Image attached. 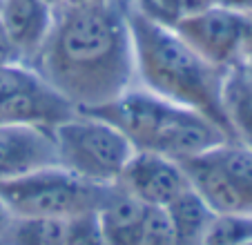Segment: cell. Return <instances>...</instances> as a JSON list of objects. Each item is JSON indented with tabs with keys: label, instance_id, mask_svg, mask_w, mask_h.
Returning a JSON list of instances; mask_svg holds the SVG:
<instances>
[{
	"label": "cell",
	"instance_id": "6da1fadb",
	"mask_svg": "<svg viewBox=\"0 0 252 245\" xmlns=\"http://www.w3.org/2000/svg\"><path fill=\"white\" fill-rule=\"evenodd\" d=\"M32 67L78 112L103 107L136 83L127 0L56 5Z\"/></svg>",
	"mask_w": 252,
	"mask_h": 245
},
{
	"label": "cell",
	"instance_id": "7a4b0ae2",
	"mask_svg": "<svg viewBox=\"0 0 252 245\" xmlns=\"http://www.w3.org/2000/svg\"><path fill=\"white\" fill-rule=\"evenodd\" d=\"M127 18L138 85L174 105L203 114L230 138L221 105L225 69L205 62L174 29L143 16L129 0Z\"/></svg>",
	"mask_w": 252,
	"mask_h": 245
},
{
	"label": "cell",
	"instance_id": "3957f363",
	"mask_svg": "<svg viewBox=\"0 0 252 245\" xmlns=\"http://www.w3.org/2000/svg\"><path fill=\"white\" fill-rule=\"evenodd\" d=\"M58 167L94 185H116L136 147L123 132L87 112L54 127Z\"/></svg>",
	"mask_w": 252,
	"mask_h": 245
},
{
	"label": "cell",
	"instance_id": "277c9868",
	"mask_svg": "<svg viewBox=\"0 0 252 245\" xmlns=\"http://www.w3.org/2000/svg\"><path fill=\"white\" fill-rule=\"evenodd\" d=\"M112 185H94L63 167H47L23 179L0 183V198L18 216L69 218L98 210Z\"/></svg>",
	"mask_w": 252,
	"mask_h": 245
},
{
	"label": "cell",
	"instance_id": "5b68a950",
	"mask_svg": "<svg viewBox=\"0 0 252 245\" xmlns=\"http://www.w3.org/2000/svg\"><path fill=\"white\" fill-rule=\"evenodd\" d=\"M205 62L230 69L248 54V14L212 5L172 27Z\"/></svg>",
	"mask_w": 252,
	"mask_h": 245
},
{
	"label": "cell",
	"instance_id": "8992f818",
	"mask_svg": "<svg viewBox=\"0 0 252 245\" xmlns=\"http://www.w3.org/2000/svg\"><path fill=\"white\" fill-rule=\"evenodd\" d=\"M116 185L150 208H167L176 196L190 189L179 160L145 150L134 152Z\"/></svg>",
	"mask_w": 252,
	"mask_h": 245
},
{
	"label": "cell",
	"instance_id": "52a82bcc",
	"mask_svg": "<svg viewBox=\"0 0 252 245\" xmlns=\"http://www.w3.org/2000/svg\"><path fill=\"white\" fill-rule=\"evenodd\" d=\"M58 167L52 127L0 122V183Z\"/></svg>",
	"mask_w": 252,
	"mask_h": 245
},
{
	"label": "cell",
	"instance_id": "ba28073f",
	"mask_svg": "<svg viewBox=\"0 0 252 245\" xmlns=\"http://www.w3.org/2000/svg\"><path fill=\"white\" fill-rule=\"evenodd\" d=\"M56 5L47 0H0V23L23 65H32L54 23Z\"/></svg>",
	"mask_w": 252,
	"mask_h": 245
},
{
	"label": "cell",
	"instance_id": "9c48e42d",
	"mask_svg": "<svg viewBox=\"0 0 252 245\" xmlns=\"http://www.w3.org/2000/svg\"><path fill=\"white\" fill-rule=\"evenodd\" d=\"M221 105L232 143L252 152V78L248 76L243 62L225 69Z\"/></svg>",
	"mask_w": 252,
	"mask_h": 245
},
{
	"label": "cell",
	"instance_id": "30bf717a",
	"mask_svg": "<svg viewBox=\"0 0 252 245\" xmlns=\"http://www.w3.org/2000/svg\"><path fill=\"white\" fill-rule=\"evenodd\" d=\"M145 208L141 201L129 196L127 192L112 185L105 203L98 208V218L110 245H136L138 230Z\"/></svg>",
	"mask_w": 252,
	"mask_h": 245
},
{
	"label": "cell",
	"instance_id": "8fae6325",
	"mask_svg": "<svg viewBox=\"0 0 252 245\" xmlns=\"http://www.w3.org/2000/svg\"><path fill=\"white\" fill-rule=\"evenodd\" d=\"M165 212L174 230V245H203L214 212L194 189L190 187L181 196H176Z\"/></svg>",
	"mask_w": 252,
	"mask_h": 245
},
{
	"label": "cell",
	"instance_id": "7c38bea8",
	"mask_svg": "<svg viewBox=\"0 0 252 245\" xmlns=\"http://www.w3.org/2000/svg\"><path fill=\"white\" fill-rule=\"evenodd\" d=\"M0 245H65V221L11 214L0 234Z\"/></svg>",
	"mask_w": 252,
	"mask_h": 245
},
{
	"label": "cell",
	"instance_id": "4fadbf2b",
	"mask_svg": "<svg viewBox=\"0 0 252 245\" xmlns=\"http://www.w3.org/2000/svg\"><path fill=\"white\" fill-rule=\"evenodd\" d=\"M210 154L232 183L234 192L243 205V212L252 214V152L241 147L239 143L228 141L210 150Z\"/></svg>",
	"mask_w": 252,
	"mask_h": 245
},
{
	"label": "cell",
	"instance_id": "5bb4252c",
	"mask_svg": "<svg viewBox=\"0 0 252 245\" xmlns=\"http://www.w3.org/2000/svg\"><path fill=\"white\" fill-rule=\"evenodd\" d=\"M143 16L165 27H176L186 18L217 5V0H129Z\"/></svg>",
	"mask_w": 252,
	"mask_h": 245
},
{
	"label": "cell",
	"instance_id": "9a60e30c",
	"mask_svg": "<svg viewBox=\"0 0 252 245\" xmlns=\"http://www.w3.org/2000/svg\"><path fill=\"white\" fill-rule=\"evenodd\" d=\"M252 243V214H214L203 245Z\"/></svg>",
	"mask_w": 252,
	"mask_h": 245
},
{
	"label": "cell",
	"instance_id": "2e32d148",
	"mask_svg": "<svg viewBox=\"0 0 252 245\" xmlns=\"http://www.w3.org/2000/svg\"><path fill=\"white\" fill-rule=\"evenodd\" d=\"M65 245H110L98 218V210L65 221Z\"/></svg>",
	"mask_w": 252,
	"mask_h": 245
},
{
	"label": "cell",
	"instance_id": "e0dca14e",
	"mask_svg": "<svg viewBox=\"0 0 252 245\" xmlns=\"http://www.w3.org/2000/svg\"><path fill=\"white\" fill-rule=\"evenodd\" d=\"M136 245H174V230L165 208H145Z\"/></svg>",
	"mask_w": 252,
	"mask_h": 245
},
{
	"label": "cell",
	"instance_id": "ac0fdd59",
	"mask_svg": "<svg viewBox=\"0 0 252 245\" xmlns=\"http://www.w3.org/2000/svg\"><path fill=\"white\" fill-rule=\"evenodd\" d=\"M38 78V74L27 65H7L0 67V105L5 103L9 96L27 87L29 83Z\"/></svg>",
	"mask_w": 252,
	"mask_h": 245
},
{
	"label": "cell",
	"instance_id": "d6986e66",
	"mask_svg": "<svg viewBox=\"0 0 252 245\" xmlns=\"http://www.w3.org/2000/svg\"><path fill=\"white\" fill-rule=\"evenodd\" d=\"M7 65H23V61H20L18 52H16V47L11 45L5 27L0 23V67H7Z\"/></svg>",
	"mask_w": 252,
	"mask_h": 245
},
{
	"label": "cell",
	"instance_id": "ffe728a7",
	"mask_svg": "<svg viewBox=\"0 0 252 245\" xmlns=\"http://www.w3.org/2000/svg\"><path fill=\"white\" fill-rule=\"evenodd\" d=\"M11 218V212H9V208L5 205V201L0 198V234H2V230H5V225H7V221Z\"/></svg>",
	"mask_w": 252,
	"mask_h": 245
},
{
	"label": "cell",
	"instance_id": "44dd1931",
	"mask_svg": "<svg viewBox=\"0 0 252 245\" xmlns=\"http://www.w3.org/2000/svg\"><path fill=\"white\" fill-rule=\"evenodd\" d=\"M252 52V11L248 14V54Z\"/></svg>",
	"mask_w": 252,
	"mask_h": 245
},
{
	"label": "cell",
	"instance_id": "7402d4cb",
	"mask_svg": "<svg viewBox=\"0 0 252 245\" xmlns=\"http://www.w3.org/2000/svg\"><path fill=\"white\" fill-rule=\"evenodd\" d=\"M243 67H246V71H248V76L252 78V52L250 54H246V58H243Z\"/></svg>",
	"mask_w": 252,
	"mask_h": 245
},
{
	"label": "cell",
	"instance_id": "603a6c76",
	"mask_svg": "<svg viewBox=\"0 0 252 245\" xmlns=\"http://www.w3.org/2000/svg\"><path fill=\"white\" fill-rule=\"evenodd\" d=\"M61 2H65V5H87V2H96V0H61Z\"/></svg>",
	"mask_w": 252,
	"mask_h": 245
},
{
	"label": "cell",
	"instance_id": "cb8c5ba5",
	"mask_svg": "<svg viewBox=\"0 0 252 245\" xmlns=\"http://www.w3.org/2000/svg\"><path fill=\"white\" fill-rule=\"evenodd\" d=\"M47 2H52V5H58V2H61V0H47Z\"/></svg>",
	"mask_w": 252,
	"mask_h": 245
},
{
	"label": "cell",
	"instance_id": "d4e9b609",
	"mask_svg": "<svg viewBox=\"0 0 252 245\" xmlns=\"http://www.w3.org/2000/svg\"><path fill=\"white\" fill-rule=\"evenodd\" d=\"M246 245H252V243H246Z\"/></svg>",
	"mask_w": 252,
	"mask_h": 245
}]
</instances>
